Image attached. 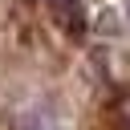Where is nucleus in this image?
<instances>
[{
  "label": "nucleus",
  "mask_w": 130,
  "mask_h": 130,
  "mask_svg": "<svg viewBox=\"0 0 130 130\" xmlns=\"http://www.w3.org/2000/svg\"><path fill=\"white\" fill-rule=\"evenodd\" d=\"M49 4V16L69 32V37H81L85 32V4L81 0H45Z\"/></svg>",
  "instance_id": "1"
}]
</instances>
